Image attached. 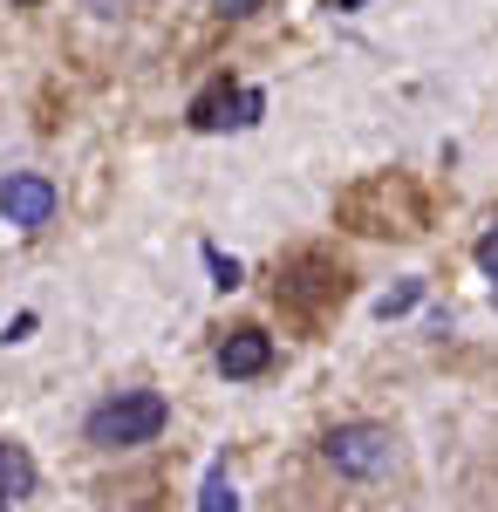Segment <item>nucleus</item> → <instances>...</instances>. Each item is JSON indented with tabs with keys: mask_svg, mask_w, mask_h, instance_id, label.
Masks as SVG:
<instances>
[{
	"mask_svg": "<svg viewBox=\"0 0 498 512\" xmlns=\"http://www.w3.org/2000/svg\"><path fill=\"white\" fill-rule=\"evenodd\" d=\"M260 110H267V96H260V89L212 82V89L192 103V130H246V123H260Z\"/></svg>",
	"mask_w": 498,
	"mask_h": 512,
	"instance_id": "20e7f679",
	"label": "nucleus"
},
{
	"mask_svg": "<svg viewBox=\"0 0 498 512\" xmlns=\"http://www.w3.org/2000/svg\"><path fill=\"white\" fill-rule=\"evenodd\" d=\"M267 362H273V342L260 335V328H232L226 342H219V376H232V383L260 376Z\"/></svg>",
	"mask_w": 498,
	"mask_h": 512,
	"instance_id": "39448f33",
	"label": "nucleus"
},
{
	"mask_svg": "<svg viewBox=\"0 0 498 512\" xmlns=\"http://www.w3.org/2000/svg\"><path fill=\"white\" fill-rule=\"evenodd\" d=\"M21 7H35V0H21Z\"/></svg>",
	"mask_w": 498,
	"mask_h": 512,
	"instance_id": "ddd939ff",
	"label": "nucleus"
},
{
	"mask_svg": "<svg viewBox=\"0 0 498 512\" xmlns=\"http://www.w3.org/2000/svg\"><path fill=\"white\" fill-rule=\"evenodd\" d=\"M478 267H485V274H492V294H498V226L485 239H478Z\"/></svg>",
	"mask_w": 498,
	"mask_h": 512,
	"instance_id": "9d476101",
	"label": "nucleus"
},
{
	"mask_svg": "<svg viewBox=\"0 0 498 512\" xmlns=\"http://www.w3.org/2000/svg\"><path fill=\"white\" fill-rule=\"evenodd\" d=\"M219 14H232V21H246V14H260V0H212Z\"/></svg>",
	"mask_w": 498,
	"mask_h": 512,
	"instance_id": "9b49d317",
	"label": "nucleus"
},
{
	"mask_svg": "<svg viewBox=\"0 0 498 512\" xmlns=\"http://www.w3.org/2000/svg\"><path fill=\"white\" fill-rule=\"evenodd\" d=\"M417 294H423V280H403V287H389L383 301H376V315H410V308H417Z\"/></svg>",
	"mask_w": 498,
	"mask_h": 512,
	"instance_id": "6e6552de",
	"label": "nucleus"
},
{
	"mask_svg": "<svg viewBox=\"0 0 498 512\" xmlns=\"http://www.w3.org/2000/svg\"><path fill=\"white\" fill-rule=\"evenodd\" d=\"M198 512H239V492H232V478H226V472L205 478V492H198Z\"/></svg>",
	"mask_w": 498,
	"mask_h": 512,
	"instance_id": "0eeeda50",
	"label": "nucleus"
},
{
	"mask_svg": "<svg viewBox=\"0 0 498 512\" xmlns=\"http://www.w3.org/2000/svg\"><path fill=\"white\" fill-rule=\"evenodd\" d=\"M164 417H171V403L157 390H123V396H110L103 410H89V444H103V451L151 444V437L164 431Z\"/></svg>",
	"mask_w": 498,
	"mask_h": 512,
	"instance_id": "f257e3e1",
	"label": "nucleus"
},
{
	"mask_svg": "<svg viewBox=\"0 0 498 512\" xmlns=\"http://www.w3.org/2000/svg\"><path fill=\"white\" fill-rule=\"evenodd\" d=\"M0 219L21 226V233L48 226V219H55V185H48L41 171H7V178H0Z\"/></svg>",
	"mask_w": 498,
	"mask_h": 512,
	"instance_id": "7ed1b4c3",
	"label": "nucleus"
},
{
	"mask_svg": "<svg viewBox=\"0 0 498 512\" xmlns=\"http://www.w3.org/2000/svg\"><path fill=\"white\" fill-rule=\"evenodd\" d=\"M342 7H369V0H342Z\"/></svg>",
	"mask_w": 498,
	"mask_h": 512,
	"instance_id": "f8f14e48",
	"label": "nucleus"
},
{
	"mask_svg": "<svg viewBox=\"0 0 498 512\" xmlns=\"http://www.w3.org/2000/svg\"><path fill=\"white\" fill-rule=\"evenodd\" d=\"M0 512H7V499H0Z\"/></svg>",
	"mask_w": 498,
	"mask_h": 512,
	"instance_id": "4468645a",
	"label": "nucleus"
},
{
	"mask_svg": "<svg viewBox=\"0 0 498 512\" xmlns=\"http://www.w3.org/2000/svg\"><path fill=\"white\" fill-rule=\"evenodd\" d=\"M321 458L342 478H383L396 465V437L383 424H335V431L321 437Z\"/></svg>",
	"mask_w": 498,
	"mask_h": 512,
	"instance_id": "f03ea898",
	"label": "nucleus"
},
{
	"mask_svg": "<svg viewBox=\"0 0 498 512\" xmlns=\"http://www.w3.org/2000/svg\"><path fill=\"white\" fill-rule=\"evenodd\" d=\"M28 492H35V458L0 437V499H28Z\"/></svg>",
	"mask_w": 498,
	"mask_h": 512,
	"instance_id": "423d86ee",
	"label": "nucleus"
},
{
	"mask_svg": "<svg viewBox=\"0 0 498 512\" xmlns=\"http://www.w3.org/2000/svg\"><path fill=\"white\" fill-rule=\"evenodd\" d=\"M205 267H212V287H219V294H232V287H239V260H226V253H219V246H205Z\"/></svg>",
	"mask_w": 498,
	"mask_h": 512,
	"instance_id": "1a4fd4ad",
	"label": "nucleus"
}]
</instances>
